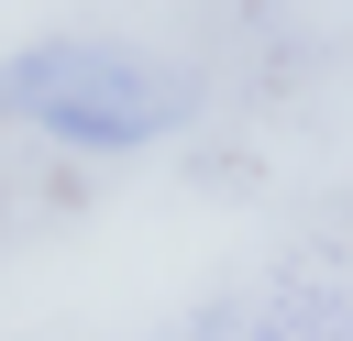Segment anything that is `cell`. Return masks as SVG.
Segmentation results:
<instances>
[{
  "label": "cell",
  "mask_w": 353,
  "mask_h": 341,
  "mask_svg": "<svg viewBox=\"0 0 353 341\" xmlns=\"http://www.w3.org/2000/svg\"><path fill=\"white\" fill-rule=\"evenodd\" d=\"M0 110H22L33 132L55 143H88V154H132L154 132L188 121V88L121 44H33L0 66Z\"/></svg>",
  "instance_id": "cell-1"
}]
</instances>
